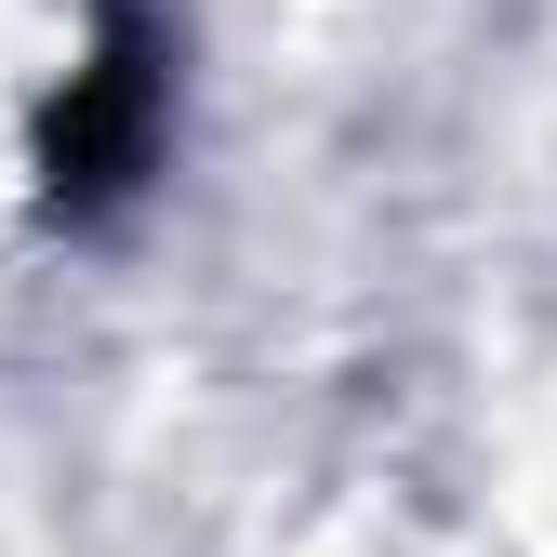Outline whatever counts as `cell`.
Wrapping results in <instances>:
<instances>
[{
    "mask_svg": "<svg viewBox=\"0 0 557 557\" xmlns=\"http://www.w3.org/2000/svg\"><path fill=\"white\" fill-rule=\"evenodd\" d=\"M133 133H147V66H133V53H107L94 81H81V107L53 120V186H66V199H94V186H120V160H133Z\"/></svg>",
    "mask_w": 557,
    "mask_h": 557,
    "instance_id": "6da1fadb",
    "label": "cell"
}]
</instances>
